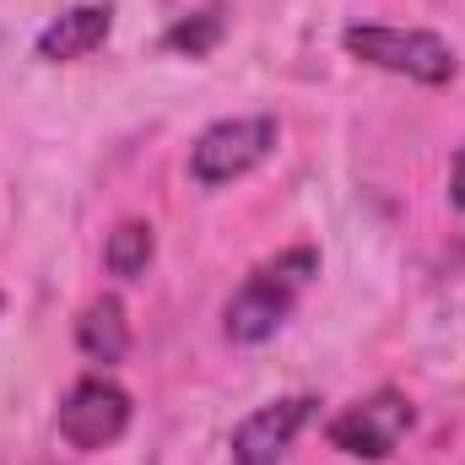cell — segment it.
I'll return each mask as SVG.
<instances>
[{
	"mask_svg": "<svg viewBox=\"0 0 465 465\" xmlns=\"http://www.w3.org/2000/svg\"><path fill=\"white\" fill-rule=\"evenodd\" d=\"M76 347L87 351L93 362H124V351H130V320H124V303H119L114 292H104V298H93L87 309H82V320H76Z\"/></svg>",
	"mask_w": 465,
	"mask_h": 465,
	"instance_id": "8",
	"label": "cell"
},
{
	"mask_svg": "<svg viewBox=\"0 0 465 465\" xmlns=\"http://www.w3.org/2000/svg\"><path fill=\"white\" fill-rule=\"evenodd\" d=\"M351 60L362 65H379L390 76H406V82H422V87H444L455 82L460 60L450 49V38L428 33V27H384V22H351L341 33Z\"/></svg>",
	"mask_w": 465,
	"mask_h": 465,
	"instance_id": "2",
	"label": "cell"
},
{
	"mask_svg": "<svg viewBox=\"0 0 465 465\" xmlns=\"http://www.w3.org/2000/svg\"><path fill=\"white\" fill-rule=\"evenodd\" d=\"M152 254H157V238H152V223H119L109 232V243H104V265L124 276V282H135L146 265H152Z\"/></svg>",
	"mask_w": 465,
	"mask_h": 465,
	"instance_id": "9",
	"label": "cell"
},
{
	"mask_svg": "<svg viewBox=\"0 0 465 465\" xmlns=\"http://www.w3.org/2000/svg\"><path fill=\"white\" fill-rule=\"evenodd\" d=\"M314 276H320V249H309V243H298V249H287V254L254 265V271L243 276V287L228 298V314H223L228 336L238 347L271 341V336L292 320V309H298V298L309 292Z\"/></svg>",
	"mask_w": 465,
	"mask_h": 465,
	"instance_id": "1",
	"label": "cell"
},
{
	"mask_svg": "<svg viewBox=\"0 0 465 465\" xmlns=\"http://www.w3.org/2000/svg\"><path fill=\"white\" fill-rule=\"evenodd\" d=\"M282 141V124L271 114H243V119H217L212 130H201V141L190 146V179L217 190L243 173H254Z\"/></svg>",
	"mask_w": 465,
	"mask_h": 465,
	"instance_id": "3",
	"label": "cell"
},
{
	"mask_svg": "<svg viewBox=\"0 0 465 465\" xmlns=\"http://www.w3.org/2000/svg\"><path fill=\"white\" fill-rule=\"evenodd\" d=\"M124 428H130V395L104 373L76 379L71 395L60 401V439L82 455H98V450L119 444Z\"/></svg>",
	"mask_w": 465,
	"mask_h": 465,
	"instance_id": "5",
	"label": "cell"
},
{
	"mask_svg": "<svg viewBox=\"0 0 465 465\" xmlns=\"http://www.w3.org/2000/svg\"><path fill=\"white\" fill-rule=\"evenodd\" d=\"M411 422H417V406L384 384L331 417V444L351 460H390L401 450V439L411 433Z\"/></svg>",
	"mask_w": 465,
	"mask_h": 465,
	"instance_id": "4",
	"label": "cell"
},
{
	"mask_svg": "<svg viewBox=\"0 0 465 465\" xmlns=\"http://www.w3.org/2000/svg\"><path fill=\"white\" fill-rule=\"evenodd\" d=\"M450 201L465 212V146L455 152V168H450Z\"/></svg>",
	"mask_w": 465,
	"mask_h": 465,
	"instance_id": "11",
	"label": "cell"
},
{
	"mask_svg": "<svg viewBox=\"0 0 465 465\" xmlns=\"http://www.w3.org/2000/svg\"><path fill=\"white\" fill-rule=\"evenodd\" d=\"M109 33H114V5L109 0H93V5H71V11H60L44 33H38V60H49V65H71V60H87V54H98L104 44H109Z\"/></svg>",
	"mask_w": 465,
	"mask_h": 465,
	"instance_id": "7",
	"label": "cell"
},
{
	"mask_svg": "<svg viewBox=\"0 0 465 465\" xmlns=\"http://www.w3.org/2000/svg\"><path fill=\"white\" fill-rule=\"evenodd\" d=\"M314 406H320L314 395H282V401L249 411V417L232 428V465H276L292 444H298V433L309 428Z\"/></svg>",
	"mask_w": 465,
	"mask_h": 465,
	"instance_id": "6",
	"label": "cell"
},
{
	"mask_svg": "<svg viewBox=\"0 0 465 465\" xmlns=\"http://www.w3.org/2000/svg\"><path fill=\"white\" fill-rule=\"evenodd\" d=\"M223 33H228V11H223V5H206V11H195V16H179V22L163 33V49H179V54L201 60V54H212V49L223 44Z\"/></svg>",
	"mask_w": 465,
	"mask_h": 465,
	"instance_id": "10",
	"label": "cell"
}]
</instances>
